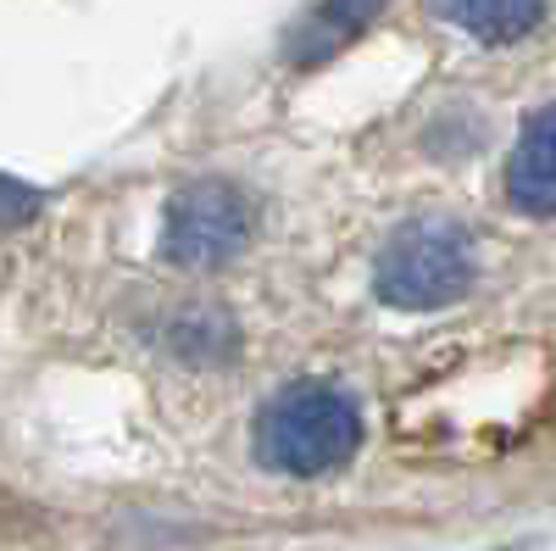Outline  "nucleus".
<instances>
[{"instance_id": "obj_1", "label": "nucleus", "mask_w": 556, "mask_h": 551, "mask_svg": "<svg viewBox=\"0 0 556 551\" xmlns=\"http://www.w3.org/2000/svg\"><path fill=\"white\" fill-rule=\"evenodd\" d=\"M362 446V406L334 379H295L285 385L256 418L251 451L267 474L317 479L351 463Z\"/></svg>"}, {"instance_id": "obj_2", "label": "nucleus", "mask_w": 556, "mask_h": 551, "mask_svg": "<svg viewBox=\"0 0 556 551\" xmlns=\"http://www.w3.org/2000/svg\"><path fill=\"white\" fill-rule=\"evenodd\" d=\"M473 285V240L445 217H412L384 240L374 262V290L395 312H440Z\"/></svg>"}, {"instance_id": "obj_3", "label": "nucleus", "mask_w": 556, "mask_h": 551, "mask_svg": "<svg viewBox=\"0 0 556 551\" xmlns=\"http://www.w3.org/2000/svg\"><path fill=\"white\" fill-rule=\"evenodd\" d=\"M245 240H251V201L223 178H201L190 190H178L162 223V256L195 273L235 262Z\"/></svg>"}, {"instance_id": "obj_4", "label": "nucleus", "mask_w": 556, "mask_h": 551, "mask_svg": "<svg viewBox=\"0 0 556 551\" xmlns=\"http://www.w3.org/2000/svg\"><path fill=\"white\" fill-rule=\"evenodd\" d=\"M506 196L529 217H556V101L523 123L506 162Z\"/></svg>"}, {"instance_id": "obj_5", "label": "nucleus", "mask_w": 556, "mask_h": 551, "mask_svg": "<svg viewBox=\"0 0 556 551\" xmlns=\"http://www.w3.org/2000/svg\"><path fill=\"white\" fill-rule=\"evenodd\" d=\"M434 12L479 45H513L545 17V0H434Z\"/></svg>"}, {"instance_id": "obj_6", "label": "nucleus", "mask_w": 556, "mask_h": 551, "mask_svg": "<svg viewBox=\"0 0 556 551\" xmlns=\"http://www.w3.org/2000/svg\"><path fill=\"white\" fill-rule=\"evenodd\" d=\"M384 7H390V0H317V12L301 28V67L317 62V57H329V51H340V45L356 39Z\"/></svg>"}, {"instance_id": "obj_7", "label": "nucleus", "mask_w": 556, "mask_h": 551, "mask_svg": "<svg viewBox=\"0 0 556 551\" xmlns=\"http://www.w3.org/2000/svg\"><path fill=\"white\" fill-rule=\"evenodd\" d=\"M39 206V196L28 190V184H17V178H7V228H17L28 212Z\"/></svg>"}]
</instances>
